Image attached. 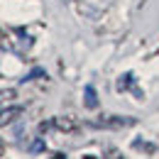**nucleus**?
Wrapping results in <instances>:
<instances>
[{
  "label": "nucleus",
  "instance_id": "1",
  "mask_svg": "<svg viewBox=\"0 0 159 159\" xmlns=\"http://www.w3.org/2000/svg\"><path fill=\"white\" fill-rule=\"evenodd\" d=\"M83 96H86V105H88V108H96V105H98V98H96V91H93V88H91V86H88V88H86V93H83Z\"/></svg>",
  "mask_w": 159,
  "mask_h": 159
},
{
  "label": "nucleus",
  "instance_id": "2",
  "mask_svg": "<svg viewBox=\"0 0 159 159\" xmlns=\"http://www.w3.org/2000/svg\"><path fill=\"white\" fill-rule=\"evenodd\" d=\"M0 152H2V144H0Z\"/></svg>",
  "mask_w": 159,
  "mask_h": 159
}]
</instances>
